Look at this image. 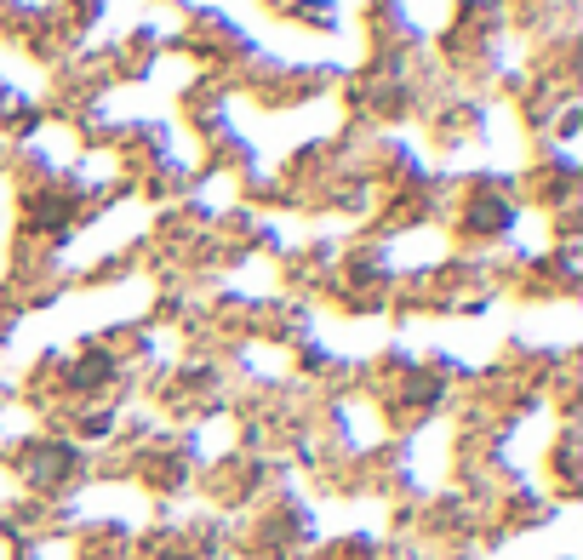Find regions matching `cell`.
I'll use <instances>...</instances> for the list:
<instances>
[{"instance_id":"6da1fadb","label":"cell","mask_w":583,"mask_h":560,"mask_svg":"<svg viewBox=\"0 0 583 560\" xmlns=\"http://www.w3.org/2000/svg\"><path fill=\"white\" fill-rule=\"evenodd\" d=\"M29 218H35V229H58L63 218H69V200H58V195H41L35 206H29Z\"/></svg>"}]
</instances>
